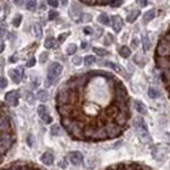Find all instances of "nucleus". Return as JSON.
<instances>
[{"mask_svg":"<svg viewBox=\"0 0 170 170\" xmlns=\"http://www.w3.org/2000/svg\"><path fill=\"white\" fill-rule=\"evenodd\" d=\"M113 42H114V36H111L110 33H108L105 36V38H104V45L105 46H110Z\"/></svg>","mask_w":170,"mask_h":170,"instance_id":"obj_30","label":"nucleus"},{"mask_svg":"<svg viewBox=\"0 0 170 170\" xmlns=\"http://www.w3.org/2000/svg\"><path fill=\"white\" fill-rule=\"evenodd\" d=\"M36 58H30V59H29L28 62H26V67H33L34 64H36Z\"/></svg>","mask_w":170,"mask_h":170,"instance_id":"obj_50","label":"nucleus"},{"mask_svg":"<svg viewBox=\"0 0 170 170\" xmlns=\"http://www.w3.org/2000/svg\"><path fill=\"white\" fill-rule=\"evenodd\" d=\"M134 106H135V109L138 110V113L140 114H143V115H147L148 114V110H147V106H145L142 101H139V100H135L134 101Z\"/></svg>","mask_w":170,"mask_h":170,"instance_id":"obj_14","label":"nucleus"},{"mask_svg":"<svg viewBox=\"0 0 170 170\" xmlns=\"http://www.w3.org/2000/svg\"><path fill=\"white\" fill-rule=\"evenodd\" d=\"M34 33H36V37L40 40V38H42V36H43V32H42V26L41 25H34Z\"/></svg>","mask_w":170,"mask_h":170,"instance_id":"obj_34","label":"nucleus"},{"mask_svg":"<svg viewBox=\"0 0 170 170\" xmlns=\"http://www.w3.org/2000/svg\"><path fill=\"white\" fill-rule=\"evenodd\" d=\"M0 82H2V84H0V86H2V89H6V88H7V85H8V81H7L6 77L2 76V79H0Z\"/></svg>","mask_w":170,"mask_h":170,"instance_id":"obj_45","label":"nucleus"},{"mask_svg":"<svg viewBox=\"0 0 170 170\" xmlns=\"http://www.w3.org/2000/svg\"><path fill=\"white\" fill-rule=\"evenodd\" d=\"M3 9H4V12H9V4L6 3V2H3Z\"/></svg>","mask_w":170,"mask_h":170,"instance_id":"obj_52","label":"nucleus"},{"mask_svg":"<svg viewBox=\"0 0 170 170\" xmlns=\"http://www.w3.org/2000/svg\"><path fill=\"white\" fill-rule=\"evenodd\" d=\"M41 161L48 166V165H51L52 162H54V154H52L51 152H45L41 156Z\"/></svg>","mask_w":170,"mask_h":170,"instance_id":"obj_15","label":"nucleus"},{"mask_svg":"<svg viewBox=\"0 0 170 170\" xmlns=\"http://www.w3.org/2000/svg\"><path fill=\"white\" fill-rule=\"evenodd\" d=\"M93 51L96 52L97 55H100V56H108L110 54L108 50H105V48H101V47H93Z\"/></svg>","mask_w":170,"mask_h":170,"instance_id":"obj_26","label":"nucleus"},{"mask_svg":"<svg viewBox=\"0 0 170 170\" xmlns=\"http://www.w3.org/2000/svg\"><path fill=\"white\" fill-rule=\"evenodd\" d=\"M68 160L71 161V164L76 165V166H80L84 162V156L79 150H74V152H70V154H68Z\"/></svg>","mask_w":170,"mask_h":170,"instance_id":"obj_5","label":"nucleus"},{"mask_svg":"<svg viewBox=\"0 0 170 170\" xmlns=\"http://www.w3.org/2000/svg\"><path fill=\"white\" fill-rule=\"evenodd\" d=\"M26 170H34V169H26Z\"/></svg>","mask_w":170,"mask_h":170,"instance_id":"obj_61","label":"nucleus"},{"mask_svg":"<svg viewBox=\"0 0 170 170\" xmlns=\"http://www.w3.org/2000/svg\"><path fill=\"white\" fill-rule=\"evenodd\" d=\"M55 46V40L52 37H47L46 41H45V47L46 48H52Z\"/></svg>","mask_w":170,"mask_h":170,"instance_id":"obj_32","label":"nucleus"},{"mask_svg":"<svg viewBox=\"0 0 170 170\" xmlns=\"http://www.w3.org/2000/svg\"><path fill=\"white\" fill-rule=\"evenodd\" d=\"M126 170H135V169H134V168H131V166H130V168H126Z\"/></svg>","mask_w":170,"mask_h":170,"instance_id":"obj_59","label":"nucleus"},{"mask_svg":"<svg viewBox=\"0 0 170 170\" xmlns=\"http://www.w3.org/2000/svg\"><path fill=\"white\" fill-rule=\"evenodd\" d=\"M97 21H98L100 24H102V25H109L110 24V18L106 13H101L98 17H97Z\"/></svg>","mask_w":170,"mask_h":170,"instance_id":"obj_22","label":"nucleus"},{"mask_svg":"<svg viewBox=\"0 0 170 170\" xmlns=\"http://www.w3.org/2000/svg\"><path fill=\"white\" fill-rule=\"evenodd\" d=\"M21 21H22V14H21V13H18V14H16V16L13 17V20H12V25L17 28V26H20Z\"/></svg>","mask_w":170,"mask_h":170,"instance_id":"obj_29","label":"nucleus"},{"mask_svg":"<svg viewBox=\"0 0 170 170\" xmlns=\"http://www.w3.org/2000/svg\"><path fill=\"white\" fill-rule=\"evenodd\" d=\"M13 3H14V4H16V6H17V7H21V6H22V4H24V0H13Z\"/></svg>","mask_w":170,"mask_h":170,"instance_id":"obj_53","label":"nucleus"},{"mask_svg":"<svg viewBox=\"0 0 170 170\" xmlns=\"http://www.w3.org/2000/svg\"><path fill=\"white\" fill-rule=\"evenodd\" d=\"M26 9H28V11H36V9H37V2H36V0H28V2H26Z\"/></svg>","mask_w":170,"mask_h":170,"instance_id":"obj_27","label":"nucleus"},{"mask_svg":"<svg viewBox=\"0 0 170 170\" xmlns=\"http://www.w3.org/2000/svg\"><path fill=\"white\" fill-rule=\"evenodd\" d=\"M134 62L138 66H140V67H143V66L147 64V59H145V56H143V54H136L134 56Z\"/></svg>","mask_w":170,"mask_h":170,"instance_id":"obj_21","label":"nucleus"},{"mask_svg":"<svg viewBox=\"0 0 170 170\" xmlns=\"http://www.w3.org/2000/svg\"><path fill=\"white\" fill-rule=\"evenodd\" d=\"M9 77L12 79V81L14 84H18L22 79V68H14V70H9Z\"/></svg>","mask_w":170,"mask_h":170,"instance_id":"obj_7","label":"nucleus"},{"mask_svg":"<svg viewBox=\"0 0 170 170\" xmlns=\"http://www.w3.org/2000/svg\"><path fill=\"white\" fill-rule=\"evenodd\" d=\"M72 63H74L75 66H80L82 63V58L81 56H75L74 59H72Z\"/></svg>","mask_w":170,"mask_h":170,"instance_id":"obj_42","label":"nucleus"},{"mask_svg":"<svg viewBox=\"0 0 170 170\" xmlns=\"http://www.w3.org/2000/svg\"><path fill=\"white\" fill-rule=\"evenodd\" d=\"M11 130V124H9V119L6 118L4 113L2 114V132H9Z\"/></svg>","mask_w":170,"mask_h":170,"instance_id":"obj_20","label":"nucleus"},{"mask_svg":"<svg viewBox=\"0 0 170 170\" xmlns=\"http://www.w3.org/2000/svg\"><path fill=\"white\" fill-rule=\"evenodd\" d=\"M108 138H109V136H108V134H106V130L98 127V128L94 130L93 136H92V140H105Z\"/></svg>","mask_w":170,"mask_h":170,"instance_id":"obj_12","label":"nucleus"},{"mask_svg":"<svg viewBox=\"0 0 170 170\" xmlns=\"http://www.w3.org/2000/svg\"><path fill=\"white\" fill-rule=\"evenodd\" d=\"M58 113H59L62 116H67L71 113V108L68 104H63V105H58Z\"/></svg>","mask_w":170,"mask_h":170,"instance_id":"obj_16","label":"nucleus"},{"mask_svg":"<svg viewBox=\"0 0 170 170\" xmlns=\"http://www.w3.org/2000/svg\"><path fill=\"white\" fill-rule=\"evenodd\" d=\"M9 62H11V63H16L17 62V55H12L11 58H9Z\"/></svg>","mask_w":170,"mask_h":170,"instance_id":"obj_54","label":"nucleus"},{"mask_svg":"<svg viewBox=\"0 0 170 170\" xmlns=\"http://www.w3.org/2000/svg\"><path fill=\"white\" fill-rule=\"evenodd\" d=\"M164 79H165V81L170 82V68L169 70H164Z\"/></svg>","mask_w":170,"mask_h":170,"instance_id":"obj_44","label":"nucleus"},{"mask_svg":"<svg viewBox=\"0 0 170 170\" xmlns=\"http://www.w3.org/2000/svg\"><path fill=\"white\" fill-rule=\"evenodd\" d=\"M106 170H113V169H111V168H109V169H106Z\"/></svg>","mask_w":170,"mask_h":170,"instance_id":"obj_60","label":"nucleus"},{"mask_svg":"<svg viewBox=\"0 0 170 170\" xmlns=\"http://www.w3.org/2000/svg\"><path fill=\"white\" fill-rule=\"evenodd\" d=\"M70 14L72 16V18H74V20H79V16H81V8H80V6L77 3H72L71 4V8H70Z\"/></svg>","mask_w":170,"mask_h":170,"instance_id":"obj_13","label":"nucleus"},{"mask_svg":"<svg viewBox=\"0 0 170 170\" xmlns=\"http://www.w3.org/2000/svg\"><path fill=\"white\" fill-rule=\"evenodd\" d=\"M111 25H113V29L115 33H119L123 29L124 22L119 16H113V18H111Z\"/></svg>","mask_w":170,"mask_h":170,"instance_id":"obj_9","label":"nucleus"},{"mask_svg":"<svg viewBox=\"0 0 170 170\" xmlns=\"http://www.w3.org/2000/svg\"><path fill=\"white\" fill-rule=\"evenodd\" d=\"M82 48H86V42H82V45H81Z\"/></svg>","mask_w":170,"mask_h":170,"instance_id":"obj_57","label":"nucleus"},{"mask_svg":"<svg viewBox=\"0 0 170 170\" xmlns=\"http://www.w3.org/2000/svg\"><path fill=\"white\" fill-rule=\"evenodd\" d=\"M6 104L8 106H12V108L18 105V93L16 90H11L6 94Z\"/></svg>","mask_w":170,"mask_h":170,"instance_id":"obj_6","label":"nucleus"},{"mask_svg":"<svg viewBox=\"0 0 170 170\" xmlns=\"http://www.w3.org/2000/svg\"><path fill=\"white\" fill-rule=\"evenodd\" d=\"M157 66L160 68H162V70H169V68H170V62L165 56H160V58H157Z\"/></svg>","mask_w":170,"mask_h":170,"instance_id":"obj_19","label":"nucleus"},{"mask_svg":"<svg viewBox=\"0 0 170 170\" xmlns=\"http://www.w3.org/2000/svg\"><path fill=\"white\" fill-rule=\"evenodd\" d=\"M48 114V110H47V108L45 105H40L38 106V115L41 116V118H43L45 115H47Z\"/></svg>","mask_w":170,"mask_h":170,"instance_id":"obj_31","label":"nucleus"},{"mask_svg":"<svg viewBox=\"0 0 170 170\" xmlns=\"http://www.w3.org/2000/svg\"><path fill=\"white\" fill-rule=\"evenodd\" d=\"M157 54H158V56H168V55H170V42L168 40H161L158 42Z\"/></svg>","mask_w":170,"mask_h":170,"instance_id":"obj_4","label":"nucleus"},{"mask_svg":"<svg viewBox=\"0 0 170 170\" xmlns=\"http://www.w3.org/2000/svg\"><path fill=\"white\" fill-rule=\"evenodd\" d=\"M139 45H140L139 38H132V40H131V47H132V48H138Z\"/></svg>","mask_w":170,"mask_h":170,"instance_id":"obj_41","label":"nucleus"},{"mask_svg":"<svg viewBox=\"0 0 170 170\" xmlns=\"http://www.w3.org/2000/svg\"><path fill=\"white\" fill-rule=\"evenodd\" d=\"M90 20H92V16L88 14V13H84V14H82V17L79 18L80 22H86V21H90Z\"/></svg>","mask_w":170,"mask_h":170,"instance_id":"obj_39","label":"nucleus"},{"mask_svg":"<svg viewBox=\"0 0 170 170\" xmlns=\"http://www.w3.org/2000/svg\"><path fill=\"white\" fill-rule=\"evenodd\" d=\"M51 135H54V136H59L60 135V127L58 124H54L51 127Z\"/></svg>","mask_w":170,"mask_h":170,"instance_id":"obj_36","label":"nucleus"},{"mask_svg":"<svg viewBox=\"0 0 170 170\" xmlns=\"http://www.w3.org/2000/svg\"><path fill=\"white\" fill-rule=\"evenodd\" d=\"M148 96L150 97V98H158L160 97V90L157 88H153V86H150V88L148 89Z\"/></svg>","mask_w":170,"mask_h":170,"instance_id":"obj_25","label":"nucleus"},{"mask_svg":"<svg viewBox=\"0 0 170 170\" xmlns=\"http://www.w3.org/2000/svg\"><path fill=\"white\" fill-rule=\"evenodd\" d=\"M68 36H70V33H62V34H59V37H58V43H63Z\"/></svg>","mask_w":170,"mask_h":170,"instance_id":"obj_40","label":"nucleus"},{"mask_svg":"<svg viewBox=\"0 0 170 170\" xmlns=\"http://www.w3.org/2000/svg\"><path fill=\"white\" fill-rule=\"evenodd\" d=\"M114 119H115V123H118L119 126H124L127 123V119H128V114L124 113V111H118L115 115H114Z\"/></svg>","mask_w":170,"mask_h":170,"instance_id":"obj_10","label":"nucleus"},{"mask_svg":"<svg viewBox=\"0 0 170 170\" xmlns=\"http://www.w3.org/2000/svg\"><path fill=\"white\" fill-rule=\"evenodd\" d=\"M58 16H59V13H58L56 11H50V12H48V20H50V21L56 20Z\"/></svg>","mask_w":170,"mask_h":170,"instance_id":"obj_38","label":"nucleus"},{"mask_svg":"<svg viewBox=\"0 0 170 170\" xmlns=\"http://www.w3.org/2000/svg\"><path fill=\"white\" fill-rule=\"evenodd\" d=\"M143 169H144V170H150L148 166H145V165H143Z\"/></svg>","mask_w":170,"mask_h":170,"instance_id":"obj_58","label":"nucleus"},{"mask_svg":"<svg viewBox=\"0 0 170 170\" xmlns=\"http://www.w3.org/2000/svg\"><path fill=\"white\" fill-rule=\"evenodd\" d=\"M82 3H85V4H88V6H93V4L97 2V0H81Z\"/></svg>","mask_w":170,"mask_h":170,"instance_id":"obj_51","label":"nucleus"},{"mask_svg":"<svg viewBox=\"0 0 170 170\" xmlns=\"http://www.w3.org/2000/svg\"><path fill=\"white\" fill-rule=\"evenodd\" d=\"M47 4L51 6L52 8H56L58 6H59V0H47Z\"/></svg>","mask_w":170,"mask_h":170,"instance_id":"obj_43","label":"nucleus"},{"mask_svg":"<svg viewBox=\"0 0 170 170\" xmlns=\"http://www.w3.org/2000/svg\"><path fill=\"white\" fill-rule=\"evenodd\" d=\"M139 16H140V11H139V9H134V11L128 12V14H127V22L134 24L136 20H138Z\"/></svg>","mask_w":170,"mask_h":170,"instance_id":"obj_18","label":"nucleus"},{"mask_svg":"<svg viewBox=\"0 0 170 170\" xmlns=\"http://www.w3.org/2000/svg\"><path fill=\"white\" fill-rule=\"evenodd\" d=\"M94 63H96V58L93 55H88V56L84 58V64L86 67H90L92 64H94Z\"/></svg>","mask_w":170,"mask_h":170,"instance_id":"obj_28","label":"nucleus"},{"mask_svg":"<svg viewBox=\"0 0 170 170\" xmlns=\"http://www.w3.org/2000/svg\"><path fill=\"white\" fill-rule=\"evenodd\" d=\"M98 64L100 66H104V67H109V68H111V70H114L115 72H118V74H123L126 77H128L127 75L124 74V71L120 68L118 64H115V63H113V62H106V60H104V62H98Z\"/></svg>","mask_w":170,"mask_h":170,"instance_id":"obj_11","label":"nucleus"},{"mask_svg":"<svg viewBox=\"0 0 170 170\" xmlns=\"http://www.w3.org/2000/svg\"><path fill=\"white\" fill-rule=\"evenodd\" d=\"M37 98L40 100L41 102H46V101H48V93H47V90H45V89L38 90V93H37Z\"/></svg>","mask_w":170,"mask_h":170,"instance_id":"obj_23","label":"nucleus"},{"mask_svg":"<svg viewBox=\"0 0 170 170\" xmlns=\"http://www.w3.org/2000/svg\"><path fill=\"white\" fill-rule=\"evenodd\" d=\"M47 58H48V52H42L41 56H40V62L41 63H46Z\"/></svg>","mask_w":170,"mask_h":170,"instance_id":"obj_47","label":"nucleus"},{"mask_svg":"<svg viewBox=\"0 0 170 170\" xmlns=\"http://www.w3.org/2000/svg\"><path fill=\"white\" fill-rule=\"evenodd\" d=\"M26 143H28V145H29V147H33V143H34V138H33V135H32V134H29V135H28Z\"/></svg>","mask_w":170,"mask_h":170,"instance_id":"obj_46","label":"nucleus"},{"mask_svg":"<svg viewBox=\"0 0 170 170\" xmlns=\"http://www.w3.org/2000/svg\"><path fill=\"white\" fill-rule=\"evenodd\" d=\"M134 127H135L136 134H138L140 140H143L144 143H149L150 142V135L148 132L147 124L144 123V120L142 118H136L134 120Z\"/></svg>","mask_w":170,"mask_h":170,"instance_id":"obj_1","label":"nucleus"},{"mask_svg":"<svg viewBox=\"0 0 170 170\" xmlns=\"http://www.w3.org/2000/svg\"><path fill=\"white\" fill-rule=\"evenodd\" d=\"M12 145V139H11V136L8 135V132H2V153L4 154L6 153V149L8 150L9 147Z\"/></svg>","mask_w":170,"mask_h":170,"instance_id":"obj_8","label":"nucleus"},{"mask_svg":"<svg viewBox=\"0 0 170 170\" xmlns=\"http://www.w3.org/2000/svg\"><path fill=\"white\" fill-rule=\"evenodd\" d=\"M122 126H119L118 123H108L106 124V134H108L109 138H116V136H119L120 132H122Z\"/></svg>","mask_w":170,"mask_h":170,"instance_id":"obj_3","label":"nucleus"},{"mask_svg":"<svg viewBox=\"0 0 170 170\" xmlns=\"http://www.w3.org/2000/svg\"><path fill=\"white\" fill-rule=\"evenodd\" d=\"M119 4H122V0H118V2L113 3V7H119Z\"/></svg>","mask_w":170,"mask_h":170,"instance_id":"obj_55","label":"nucleus"},{"mask_svg":"<svg viewBox=\"0 0 170 170\" xmlns=\"http://www.w3.org/2000/svg\"><path fill=\"white\" fill-rule=\"evenodd\" d=\"M119 54L122 58H128L131 55V48L127 46H120L119 47Z\"/></svg>","mask_w":170,"mask_h":170,"instance_id":"obj_24","label":"nucleus"},{"mask_svg":"<svg viewBox=\"0 0 170 170\" xmlns=\"http://www.w3.org/2000/svg\"><path fill=\"white\" fill-rule=\"evenodd\" d=\"M136 4L140 7H147L148 6V0H136Z\"/></svg>","mask_w":170,"mask_h":170,"instance_id":"obj_49","label":"nucleus"},{"mask_svg":"<svg viewBox=\"0 0 170 170\" xmlns=\"http://www.w3.org/2000/svg\"><path fill=\"white\" fill-rule=\"evenodd\" d=\"M76 51H77V46L75 45V43H71V45L67 47V54L68 55H74Z\"/></svg>","mask_w":170,"mask_h":170,"instance_id":"obj_35","label":"nucleus"},{"mask_svg":"<svg viewBox=\"0 0 170 170\" xmlns=\"http://www.w3.org/2000/svg\"><path fill=\"white\" fill-rule=\"evenodd\" d=\"M154 16H156V11L154 9H149V11H147L144 14H143V22L144 24H148L149 21H152Z\"/></svg>","mask_w":170,"mask_h":170,"instance_id":"obj_17","label":"nucleus"},{"mask_svg":"<svg viewBox=\"0 0 170 170\" xmlns=\"http://www.w3.org/2000/svg\"><path fill=\"white\" fill-rule=\"evenodd\" d=\"M84 33H85V34H90V33H92V29H90V28H85V29H84Z\"/></svg>","mask_w":170,"mask_h":170,"instance_id":"obj_56","label":"nucleus"},{"mask_svg":"<svg viewBox=\"0 0 170 170\" xmlns=\"http://www.w3.org/2000/svg\"><path fill=\"white\" fill-rule=\"evenodd\" d=\"M25 100H26V102H29V104H34V96L30 93V92H26L25 93Z\"/></svg>","mask_w":170,"mask_h":170,"instance_id":"obj_37","label":"nucleus"},{"mask_svg":"<svg viewBox=\"0 0 170 170\" xmlns=\"http://www.w3.org/2000/svg\"><path fill=\"white\" fill-rule=\"evenodd\" d=\"M42 120H43V122H45L46 124H48V123H51L52 122V118H51V115H45V116H43V118H42Z\"/></svg>","mask_w":170,"mask_h":170,"instance_id":"obj_48","label":"nucleus"},{"mask_svg":"<svg viewBox=\"0 0 170 170\" xmlns=\"http://www.w3.org/2000/svg\"><path fill=\"white\" fill-rule=\"evenodd\" d=\"M142 42H143V48H144V51H149V50H150V42H149V40H148L147 36L143 37Z\"/></svg>","mask_w":170,"mask_h":170,"instance_id":"obj_33","label":"nucleus"},{"mask_svg":"<svg viewBox=\"0 0 170 170\" xmlns=\"http://www.w3.org/2000/svg\"><path fill=\"white\" fill-rule=\"evenodd\" d=\"M63 72V67L62 64L56 62H52L50 66H48V74H47V80H46V86H51L55 82L56 77H59L60 74Z\"/></svg>","mask_w":170,"mask_h":170,"instance_id":"obj_2","label":"nucleus"}]
</instances>
